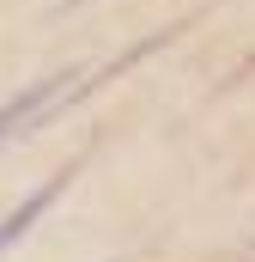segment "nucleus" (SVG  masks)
Listing matches in <instances>:
<instances>
[{"label": "nucleus", "mask_w": 255, "mask_h": 262, "mask_svg": "<svg viewBox=\"0 0 255 262\" xmlns=\"http://www.w3.org/2000/svg\"><path fill=\"white\" fill-rule=\"evenodd\" d=\"M67 6H73V0H67Z\"/></svg>", "instance_id": "obj_3"}, {"label": "nucleus", "mask_w": 255, "mask_h": 262, "mask_svg": "<svg viewBox=\"0 0 255 262\" xmlns=\"http://www.w3.org/2000/svg\"><path fill=\"white\" fill-rule=\"evenodd\" d=\"M67 79H73V73H49V79H31L18 98H6V104H0V140L12 128H37V122L55 110V98L67 92Z\"/></svg>", "instance_id": "obj_1"}, {"label": "nucleus", "mask_w": 255, "mask_h": 262, "mask_svg": "<svg viewBox=\"0 0 255 262\" xmlns=\"http://www.w3.org/2000/svg\"><path fill=\"white\" fill-rule=\"evenodd\" d=\"M61 183H67V177H49L37 195H24L18 207H12V213H6V220H0V250H6V244H18V238H24V232H31V226L49 213V201L61 195Z\"/></svg>", "instance_id": "obj_2"}]
</instances>
